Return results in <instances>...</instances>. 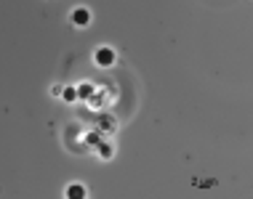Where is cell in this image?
Returning <instances> with one entry per match:
<instances>
[{"instance_id":"1","label":"cell","mask_w":253,"mask_h":199,"mask_svg":"<svg viewBox=\"0 0 253 199\" xmlns=\"http://www.w3.org/2000/svg\"><path fill=\"white\" fill-rule=\"evenodd\" d=\"M115 61H118V53H115L109 45H101V48H96V51H93V64L101 66V69L115 66Z\"/></svg>"},{"instance_id":"2","label":"cell","mask_w":253,"mask_h":199,"mask_svg":"<svg viewBox=\"0 0 253 199\" xmlns=\"http://www.w3.org/2000/svg\"><path fill=\"white\" fill-rule=\"evenodd\" d=\"M70 22L78 27V30H85L88 24H91V11L88 8H83V5H78L72 13H70Z\"/></svg>"},{"instance_id":"3","label":"cell","mask_w":253,"mask_h":199,"mask_svg":"<svg viewBox=\"0 0 253 199\" xmlns=\"http://www.w3.org/2000/svg\"><path fill=\"white\" fill-rule=\"evenodd\" d=\"M64 197L67 199H85L88 197V189L83 186V183H70V186L64 189Z\"/></svg>"},{"instance_id":"4","label":"cell","mask_w":253,"mask_h":199,"mask_svg":"<svg viewBox=\"0 0 253 199\" xmlns=\"http://www.w3.org/2000/svg\"><path fill=\"white\" fill-rule=\"evenodd\" d=\"M75 88H78V101L80 99H91V96H93V85H91V82H80V85H75Z\"/></svg>"},{"instance_id":"5","label":"cell","mask_w":253,"mask_h":199,"mask_svg":"<svg viewBox=\"0 0 253 199\" xmlns=\"http://www.w3.org/2000/svg\"><path fill=\"white\" fill-rule=\"evenodd\" d=\"M61 99L70 101V104H75V101H78V88H75V85H64V91H61Z\"/></svg>"},{"instance_id":"6","label":"cell","mask_w":253,"mask_h":199,"mask_svg":"<svg viewBox=\"0 0 253 199\" xmlns=\"http://www.w3.org/2000/svg\"><path fill=\"white\" fill-rule=\"evenodd\" d=\"M99 157H101V160H109V157H112V146H109V143L99 146Z\"/></svg>"},{"instance_id":"7","label":"cell","mask_w":253,"mask_h":199,"mask_svg":"<svg viewBox=\"0 0 253 199\" xmlns=\"http://www.w3.org/2000/svg\"><path fill=\"white\" fill-rule=\"evenodd\" d=\"M61 91H64L61 85H53V88H51V96H53V99H61Z\"/></svg>"}]
</instances>
